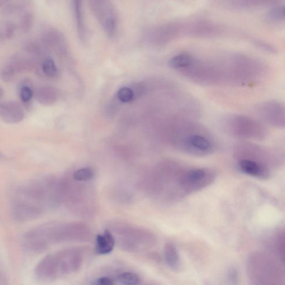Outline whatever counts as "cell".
I'll use <instances>...</instances> for the list:
<instances>
[{"label":"cell","instance_id":"5","mask_svg":"<svg viewBox=\"0 0 285 285\" xmlns=\"http://www.w3.org/2000/svg\"><path fill=\"white\" fill-rule=\"evenodd\" d=\"M95 15L109 37L115 36L117 30V19L115 9L109 0H89Z\"/></svg>","mask_w":285,"mask_h":285},{"label":"cell","instance_id":"22","mask_svg":"<svg viewBox=\"0 0 285 285\" xmlns=\"http://www.w3.org/2000/svg\"><path fill=\"white\" fill-rule=\"evenodd\" d=\"M226 278L228 282L232 284H236L239 282L238 270L235 267H231L227 270Z\"/></svg>","mask_w":285,"mask_h":285},{"label":"cell","instance_id":"14","mask_svg":"<svg viewBox=\"0 0 285 285\" xmlns=\"http://www.w3.org/2000/svg\"><path fill=\"white\" fill-rule=\"evenodd\" d=\"M194 62H195V59L192 55L183 53L173 56L169 60L168 65L170 68L182 70L189 67Z\"/></svg>","mask_w":285,"mask_h":285},{"label":"cell","instance_id":"17","mask_svg":"<svg viewBox=\"0 0 285 285\" xmlns=\"http://www.w3.org/2000/svg\"><path fill=\"white\" fill-rule=\"evenodd\" d=\"M94 176V171L90 168L79 169L73 174V178L77 182H87L93 179Z\"/></svg>","mask_w":285,"mask_h":285},{"label":"cell","instance_id":"10","mask_svg":"<svg viewBox=\"0 0 285 285\" xmlns=\"http://www.w3.org/2000/svg\"><path fill=\"white\" fill-rule=\"evenodd\" d=\"M24 117L22 107L16 102H9L0 103V118L8 123L21 122Z\"/></svg>","mask_w":285,"mask_h":285},{"label":"cell","instance_id":"12","mask_svg":"<svg viewBox=\"0 0 285 285\" xmlns=\"http://www.w3.org/2000/svg\"><path fill=\"white\" fill-rule=\"evenodd\" d=\"M163 253L165 263L168 268L173 272H179L181 269V261L177 247L169 242L165 245Z\"/></svg>","mask_w":285,"mask_h":285},{"label":"cell","instance_id":"24","mask_svg":"<svg viewBox=\"0 0 285 285\" xmlns=\"http://www.w3.org/2000/svg\"><path fill=\"white\" fill-rule=\"evenodd\" d=\"M94 284L98 285H112L115 284V281L111 278L102 277L96 280Z\"/></svg>","mask_w":285,"mask_h":285},{"label":"cell","instance_id":"25","mask_svg":"<svg viewBox=\"0 0 285 285\" xmlns=\"http://www.w3.org/2000/svg\"><path fill=\"white\" fill-rule=\"evenodd\" d=\"M4 281L3 276L2 274L0 272V284H1Z\"/></svg>","mask_w":285,"mask_h":285},{"label":"cell","instance_id":"20","mask_svg":"<svg viewBox=\"0 0 285 285\" xmlns=\"http://www.w3.org/2000/svg\"><path fill=\"white\" fill-rule=\"evenodd\" d=\"M118 97L123 102H130L134 98V93L129 88H122L118 90Z\"/></svg>","mask_w":285,"mask_h":285},{"label":"cell","instance_id":"23","mask_svg":"<svg viewBox=\"0 0 285 285\" xmlns=\"http://www.w3.org/2000/svg\"><path fill=\"white\" fill-rule=\"evenodd\" d=\"M32 97L31 89L27 86L22 87L20 90V98L22 101L27 103L30 101Z\"/></svg>","mask_w":285,"mask_h":285},{"label":"cell","instance_id":"11","mask_svg":"<svg viewBox=\"0 0 285 285\" xmlns=\"http://www.w3.org/2000/svg\"><path fill=\"white\" fill-rule=\"evenodd\" d=\"M116 240L112 233L105 230L103 234H99L96 237V253L99 255H107L113 250L116 244Z\"/></svg>","mask_w":285,"mask_h":285},{"label":"cell","instance_id":"21","mask_svg":"<svg viewBox=\"0 0 285 285\" xmlns=\"http://www.w3.org/2000/svg\"><path fill=\"white\" fill-rule=\"evenodd\" d=\"M16 69L15 66L8 65L4 67L1 71V78L5 82H10L16 74Z\"/></svg>","mask_w":285,"mask_h":285},{"label":"cell","instance_id":"1","mask_svg":"<svg viewBox=\"0 0 285 285\" xmlns=\"http://www.w3.org/2000/svg\"><path fill=\"white\" fill-rule=\"evenodd\" d=\"M60 182L51 177L29 180L13 192L11 211L20 222L36 220L61 201Z\"/></svg>","mask_w":285,"mask_h":285},{"label":"cell","instance_id":"8","mask_svg":"<svg viewBox=\"0 0 285 285\" xmlns=\"http://www.w3.org/2000/svg\"><path fill=\"white\" fill-rule=\"evenodd\" d=\"M260 115L271 125L280 128L285 126V108L276 102L265 103L258 109Z\"/></svg>","mask_w":285,"mask_h":285},{"label":"cell","instance_id":"2","mask_svg":"<svg viewBox=\"0 0 285 285\" xmlns=\"http://www.w3.org/2000/svg\"><path fill=\"white\" fill-rule=\"evenodd\" d=\"M82 255L76 250H64L47 255L36 265V277L51 281L77 272L82 264Z\"/></svg>","mask_w":285,"mask_h":285},{"label":"cell","instance_id":"16","mask_svg":"<svg viewBox=\"0 0 285 285\" xmlns=\"http://www.w3.org/2000/svg\"><path fill=\"white\" fill-rule=\"evenodd\" d=\"M118 284L125 285H139L141 282V279L137 274L126 272L118 275L116 279Z\"/></svg>","mask_w":285,"mask_h":285},{"label":"cell","instance_id":"3","mask_svg":"<svg viewBox=\"0 0 285 285\" xmlns=\"http://www.w3.org/2000/svg\"><path fill=\"white\" fill-rule=\"evenodd\" d=\"M178 146L185 153L197 156L210 155L215 150V144L210 136L203 131L191 130L180 131Z\"/></svg>","mask_w":285,"mask_h":285},{"label":"cell","instance_id":"15","mask_svg":"<svg viewBox=\"0 0 285 285\" xmlns=\"http://www.w3.org/2000/svg\"><path fill=\"white\" fill-rule=\"evenodd\" d=\"M35 97L40 103L44 105H51L56 101V94L52 88L42 87L36 90Z\"/></svg>","mask_w":285,"mask_h":285},{"label":"cell","instance_id":"18","mask_svg":"<svg viewBox=\"0 0 285 285\" xmlns=\"http://www.w3.org/2000/svg\"><path fill=\"white\" fill-rule=\"evenodd\" d=\"M268 18L273 23H280L285 20V7L280 6L270 9L268 13Z\"/></svg>","mask_w":285,"mask_h":285},{"label":"cell","instance_id":"26","mask_svg":"<svg viewBox=\"0 0 285 285\" xmlns=\"http://www.w3.org/2000/svg\"><path fill=\"white\" fill-rule=\"evenodd\" d=\"M3 95V90L1 87H0V98Z\"/></svg>","mask_w":285,"mask_h":285},{"label":"cell","instance_id":"13","mask_svg":"<svg viewBox=\"0 0 285 285\" xmlns=\"http://www.w3.org/2000/svg\"><path fill=\"white\" fill-rule=\"evenodd\" d=\"M72 1L79 37L84 40L86 38L87 31L82 10V0H72Z\"/></svg>","mask_w":285,"mask_h":285},{"label":"cell","instance_id":"4","mask_svg":"<svg viewBox=\"0 0 285 285\" xmlns=\"http://www.w3.org/2000/svg\"><path fill=\"white\" fill-rule=\"evenodd\" d=\"M216 177L215 171L211 169L192 168L180 175L178 184L183 194H189L210 186L215 182Z\"/></svg>","mask_w":285,"mask_h":285},{"label":"cell","instance_id":"6","mask_svg":"<svg viewBox=\"0 0 285 285\" xmlns=\"http://www.w3.org/2000/svg\"><path fill=\"white\" fill-rule=\"evenodd\" d=\"M227 122L228 131L231 134L240 137L255 139L264 135V130L258 122L240 116H235L229 118Z\"/></svg>","mask_w":285,"mask_h":285},{"label":"cell","instance_id":"7","mask_svg":"<svg viewBox=\"0 0 285 285\" xmlns=\"http://www.w3.org/2000/svg\"><path fill=\"white\" fill-rule=\"evenodd\" d=\"M123 229V231L119 232V236H116L119 244L124 249L128 251H134L143 250L150 245L149 241L145 239H153L149 233L135 228H128Z\"/></svg>","mask_w":285,"mask_h":285},{"label":"cell","instance_id":"9","mask_svg":"<svg viewBox=\"0 0 285 285\" xmlns=\"http://www.w3.org/2000/svg\"><path fill=\"white\" fill-rule=\"evenodd\" d=\"M237 166L240 172L253 177L264 180L270 176L267 166L256 160L243 158L239 160Z\"/></svg>","mask_w":285,"mask_h":285},{"label":"cell","instance_id":"19","mask_svg":"<svg viewBox=\"0 0 285 285\" xmlns=\"http://www.w3.org/2000/svg\"><path fill=\"white\" fill-rule=\"evenodd\" d=\"M42 69H43L44 73L50 78L56 77L57 73H58V70H57L54 61L50 58L44 61L43 65H42Z\"/></svg>","mask_w":285,"mask_h":285}]
</instances>
